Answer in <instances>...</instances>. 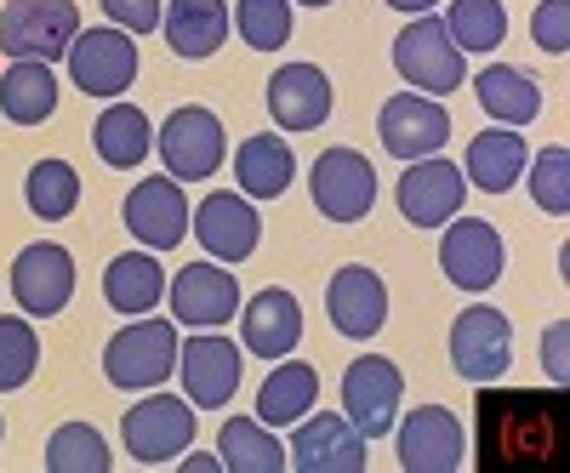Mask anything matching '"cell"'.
Here are the masks:
<instances>
[{
    "label": "cell",
    "instance_id": "1",
    "mask_svg": "<svg viewBox=\"0 0 570 473\" xmlns=\"http://www.w3.org/2000/svg\"><path fill=\"white\" fill-rule=\"evenodd\" d=\"M473 462L485 473H564L570 462V400L564 388H497L473 400Z\"/></svg>",
    "mask_w": 570,
    "mask_h": 473
},
{
    "label": "cell",
    "instance_id": "2",
    "mask_svg": "<svg viewBox=\"0 0 570 473\" xmlns=\"http://www.w3.org/2000/svg\"><path fill=\"white\" fill-rule=\"evenodd\" d=\"M177 371V319H149L137 314L131 325H120L109 348H104V376L126 394H149Z\"/></svg>",
    "mask_w": 570,
    "mask_h": 473
},
{
    "label": "cell",
    "instance_id": "3",
    "mask_svg": "<svg viewBox=\"0 0 570 473\" xmlns=\"http://www.w3.org/2000/svg\"><path fill=\"white\" fill-rule=\"evenodd\" d=\"M394 69H400V80L411 91H422V98H451V91L468 80V52H456L445 18H428L422 12L394 40Z\"/></svg>",
    "mask_w": 570,
    "mask_h": 473
},
{
    "label": "cell",
    "instance_id": "4",
    "mask_svg": "<svg viewBox=\"0 0 570 473\" xmlns=\"http://www.w3.org/2000/svg\"><path fill=\"white\" fill-rule=\"evenodd\" d=\"M75 35H80L75 0H7V12H0V52L12 63L18 58L58 63V58H69Z\"/></svg>",
    "mask_w": 570,
    "mask_h": 473
},
{
    "label": "cell",
    "instance_id": "5",
    "mask_svg": "<svg viewBox=\"0 0 570 473\" xmlns=\"http://www.w3.org/2000/svg\"><path fill=\"white\" fill-rule=\"evenodd\" d=\"M120 440H126V456H137L142 467H166L195 445V405H188L183 394H155L149 388V400H137L120 416Z\"/></svg>",
    "mask_w": 570,
    "mask_h": 473
},
{
    "label": "cell",
    "instance_id": "6",
    "mask_svg": "<svg viewBox=\"0 0 570 473\" xmlns=\"http://www.w3.org/2000/svg\"><path fill=\"white\" fill-rule=\"evenodd\" d=\"M155 149L166 160V177L177 183H206L217 177L223 155H228V137H223V120L206 109V104H183L166 115V126L155 131Z\"/></svg>",
    "mask_w": 570,
    "mask_h": 473
},
{
    "label": "cell",
    "instance_id": "7",
    "mask_svg": "<svg viewBox=\"0 0 570 473\" xmlns=\"http://www.w3.org/2000/svg\"><path fill=\"white\" fill-rule=\"evenodd\" d=\"M308 195H314V211L331 217V223H360L371 217L376 206V166L360 155V149H320L314 171H308Z\"/></svg>",
    "mask_w": 570,
    "mask_h": 473
},
{
    "label": "cell",
    "instance_id": "8",
    "mask_svg": "<svg viewBox=\"0 0 570 473\" xmlns=\"http://www.w3.org/2000/svg\"><path fill=\"white\" fill-rule=\"evenodd\" d=\"M440 268L451 286L462 292H491L502 268H508V246H502V228L485 223V217H451L445 234H440Z\"/></svg>",
    "mask_w": 570,
    "mask_h": 473
},
{
    "label": "cell",
    "instance_id": "9",
    "mask_svg": "<svg viewBox=\"0 0 570 473\" xmlns=\"http://www.w3.org/2000/svg\"><path fill=\"white\" fill-rule=\"evenodd\" d=\"M69 80L86 98H120L137 80V35L126 29H80L69 46Z\"/></svg>",
    "mask_w": 570,
    "mask_h": 473
},
{
    "label": "cell",
    "instance_id": "10",
    "mask_svg": "<svg viewBox=\"0 0 570 473\" xmlns=\"http://www.w3.org/2000/svg\"><path fill=\"white\" fill-rule=\"evenodd\" d=\"M508 365H513V319L485 303L462 308L451 325V371L468 383H497Z\"/></svg>",
    "mask_w": 570,
    "mask_h": 473
},
{
    "label": "cell",
    "instance_id": "11",
    "mask_svg": "<svg viewBox=\"0 0 570 473\" xmlns=\"http://www.w3.org/2000/svg\"><path fill=\"white\" fill-rule=\"evenodd\" d=\"M292 428L297 434H292V445H285V456H292V467H303V473H365L371 467V440L337 411L303 416V422H292Z\"/></svg>",
    "mask_w": 570,
    "mask_h": 473
},
{
    "label": "cell",
    "instance_id": "12",
    "mask_svg": "<svg viewBox=\"0 0 570 473\" xmlns=\"http://www.w3.org/2000/svg\"><path fill=\"white\" fill-rule=\"evenodd\" d=\"M400 394H405V376H400V365L383 359V354H360V359L343 371V411H348V422H354L365 440L394 434Z\"/></svg>",
    "mask_w": 570,
    "mask_h": 473
},
{
    "label": "cell",
    "instance_id": "13",
    "mask_svg": "<svg viewBox=\"0 0 570 473\" xmlns=\"http://www.w3.org/2000/svg\"><path fill=\"white\" fill-rule=\"evenodd\" d=\"M12 297L29 319H58L75 297V257L58 240H35L12 257Z\"/></svg>",
    "mask_w": 570,
    "mask_h": 473
},
{
    "label": "cell",
    "instance_id": "14",
    "mask_svg": "<svg viewBox=\"0 0 570 473\" xmlns=\"http://www.w3.org/2000/svg\"><path fill=\"white\" fill-rule=\"evenodd\" d=\"M376 137H383V149L394 160H428L451 144V115L440 98H422V91H400V98L383 104L376 115Z\"/></svg>",
    "mask_w": 570,
    "mask_h": 473
},
{
    "label": "cell",
    "instance_id": "15",
    "mask_svg": "<svg viewBox=\"0 0 570 473\" xmlns=\"http://www.w3.org/2000/svg\"><path fill=\"white\" fill-rule=\"evenodd\" d=\"M171 319L177 325H195V331H217L240 314V279H234L223 263H183L171 274Z\"/></svg>",
    "mask_w": 570,
    "mask_h": 473
},
{
    "label": "cell",
    "instance_id": "16",
    "mask_svg": "<svg viewBox=\"0 0 570 473\" xmlns=\"http://www.w3.org/2000/svg\"><path fill=\"white\" fill-rule=\"evenodd\" d=\"M394 200H400V211H405L411 228H445L462 211V200H468V177H462L456 160L428 155V160H411L405 166Z\"/></svg>",
    "mask_w": 570,
    "mask_h": 473
},
{
    "label": "cell",
    "instance_id": "17",
    "mask_svg": "<svg viewBox=\"0 0 570 473\" xmlns=\"http://www.w3.org/2000/svg\"><path fill=\"white\" fill-rule=\"evenodd\" d=\"M394 428H400V467L405 473H456L468 462V434H462L456 411H445V405H416Z\"/></svg>",
    "mask_w": 570,
    "mask_h": 473
},
{
    "label": "cell",
    "instance_id": "18",
    "mask_svg": "<svg viewBox=\"0 0 570 473\" xmlns=\"http://www.w3.org/2000/svg\"><path fill=\"white\" fill-rule=\"evenodd\" d=\"M177 371H183V400L195 411H223L240 388V348L217 331H200L177 348Z\"/></svg>",
    "mask_w": 570,
    "mask_h": 473
},
{
    "label": "cell",
    "instance_id": "19",
    "mask_svg": "<svg viewBox=\"0 0 570 473\" xmlns=\"http://www.w3.org/2000/svg\"><path fill=\"white\" fill-rule=\"evenodd\" d=\"M188 234L206 246L212 263H246L257 252V240H263V217H257V206L246 195H223V188H217V195H206L195 206Z\"/></svg>",
    "mask_w": 570,
    "mask_h": 473
},
{
    "label": "cell",
    "instance_id": "20",
    "mask_svg": "<svg viewBox=\"0 0 570 473\" xmlns=\"http://www.w3.org/2000/svg\"><path fill=\"white\" fill-rule=\"evenodd\" d=\"M188 217H195V206H188L177 177H142L131 195H126V228H131V240H142L149 252L183 246Z\"/></svg>",
    "mask_w": 570,
    "mask_h": 473
},
{
    "label": "cell",
    "instance_id": "21",
    "mask_svg": "<svg viewBox=\"0 0 570 473\" xmlns=\"http://www.w3.org/2000/svg\"><path fill=\"white\" fill-rule=\"evenodd\" d=\"M325 314H331V325H337L343 337H354V343L376 337V331L389 325V286H383V274L365 268V263H343L337 274H331Z\"/></svg>",
    "mask_w": 570,
    "mask_h": 473
},
{
    "label": "cell",
    "instance_id": "22",
    "mask_svg": "<svg viewBox=\"0 0 570 473\" xmlns=\"http://www.w3.org/2000/svg\"><path fill=\"white\" fill-rule=\"evenodd\" d=\"M240 337H246V348L257 354V359H285V354H297V343H303V303L285 292V286H268V292H257L252 303H240Z\"/></svg>",
    "mask_w": 570,
    "mask_h": 473
},
{
    "label": "cell",
    "instance_id": "23",
    "mask_svg": "<svg viewBox=\"0 0 570 473\" xmlns=\"http://www.w3.org/2000/svg\"><path fill=\"white\" fill-rule=\"evenodd\" d=\"M268 115L279 131H320L331 120V80L314 63H285L268 80Z\"/></svg>",
    "mask_w": 570,
    "mask_h": 473
},
{
    "label": "cell",
    "instance_id": "24",
    "mask_svg": "<svg viewBox=\"0 0 570 473\" xmlns=\"http://www.w3.org/2000/svg\"><path fill=\"white\" fill-rule=\"evenodd\" d=\"M525 160H531L525 137H519L513 126H491V131H480V137L468 144L462 177H468V188H485V195H508V188L525 177Z\"/></svg>",
    "mask_w": 570,
    "mask_h": 473
},
{
    "label": "cell",
    "instance_id": "25",
    "mask_svg": "<svg viewBox=\"0 0 570 473\" xmlns=\"http://www.w3.org/2000/svg\"><path fill=\"white\" fill-rule=\"evenodd\" d=\"M166 268L155 263V252H120L109 268H104V303L126 319L137 314H155L166 303Z\"/></svg>",
    "mask_w": 570,
    "mask_h": 473
},
{
    "label": "cell",
    "instance_id": "26",
    "mask_svg": "<svg viewBox=\"0 0 570 473\" xmlns=\"http://www.w3.org/2000/svg\"><path fill=\"white\" fill-rule=\"evenodd\" d=\"M160 29L183 63H200L228 40V0H171Z\"/></svg>",
    "mask_w": 570,
    "mask_h": 473
},
{
    "label": "cell",
    "instance_id": "27",
    "mask_svg": "<svg viewBox=\"0 0 570 473\" xmlns=\"http://www.w3.org/2000/svg\"><path fill=\"white\" fill-rule=\"evenodd\" d=\"M292 177H297V155L274 131L246 137V144L234 149V183H240L246 200H279L285 188H292Z\"/></svg>",
    "mask_w": 570,
    "mask_h": 473
},
{
    "label": "cell",
    "instance_id": "28",
    "mask_svg": "<svg viewBox=\"0 0 570 473\" xmlns=\"http://www.w3.org/2000/svg\"><path fill=\"white\" fill-rule=\"evenodd\" d=\"M320 400V371L308 359H292L285 354V365L268 371V383L257 388V422H268V428H292V422H303Z\"/></svg>",
    "mask_w": 570,
    "mask_h": 473
},
{
    "label": "cell",
    "instance_id": "29",
    "mask_svg": "<svg viewBox=\"0 0 570 473\" xmlns=\"http://www.w3.org/2000/svg\"><path fill=\"white\" fill-rule=\"evenodd\" d=\"M473 98H480V109L497 120V126H531L542 115V86L525 75V69H513V63H491L480 69V80H473Z\"/></svg>",
    "mask_w": 570,
    "mask_h": 473
},
{
    "label": "cell",
    "instance_id": "30",
    "mask_svg": "<svg viewBox=\"0 0 570 473\" xmlns=\"http://www.w3.org/2000/svg\"><path fill=\"white\" fill-rule=\"evenodd\" d=\"M0 115L12 126H40L58 115V75L52 63H35V58H18L7 75H0Z\"/></svg>",
    "mask_w": 570,
    "mask_h": 473
},
{
    "label": "cell",
    "instance_id": "31",
    "mask_svg": "<svg viewBox=\"0 0 570 473\" xmlns=\"http://www.w3.org/2000/svg\"><path fill=\"white\" fill-rule=\"evenodd\" d=\"M217 456H223V473H279V467H292V456H285V445H279V428H268V422H257V416H228L223 440H217Z\"/></svg>",
    "mask_w": 570,
    "mask_h": 473
},
{
    "label": "cell",
    "instance_id": "32",
    "mask_svg": "<svg viewBox=\"0 0 570 473\" xmlns=\"http://www.w3.org/2000/svg\"><path fill=\"white\" fill-rule=\"evenodd\" d=\"M91 144H98L104 166L137 171L142 160H149V149H155V126H149V115H142L137 104H109L98 115V126H91Z\"/></svg>",
    "mask_w": 570,
    "mask_h": 473
},
{
    "label": "cell",
    "instance_id": "33",
    "mask_svg": "<svg viewBox=\"0 0 570 473\" xmlns=\"http://www.w3.org/2000/svg\"><path fill=\"white\" fill-rule=\"evenodd\" d=\"M23 200L40 223H63L80 206V171L69 160H35L29 183H23Z\"/></svg>",
    "mask_w": 570,
    "mask_h": 473
},
{
    "label": "cell",
    "instance_id": "34",
    "mask_svg": "<svg viewBox=\"0 0 570 473\" xmlns=\"http://www.w3.org/2000/svg\"><path fill=\"white\" fill-rule=\"evenodd\" d=\"M109 440L91 428V422H63V428L46 440V473H109Z\"/></svg>",
    "mask_w": 570,
    "mask_h": 473
},
{
    "label": "cell",
    "instance_id": "35",
    "mask_svg": "<svg viewBox=\"0 0 570 473\" xmlns=\"http://www.w3.org/2000/svg\"><path fill=\"white\" fill-rule=\"evenodd\" d=\"M445 29L456 40V52H497L508 40V7L502 0H451Z\"/></svg>",
    "mask_w": 570,
    "mask_h": 473
},
{
    "label": "cell",
    "instance_id": "36",
    "mask_svg": "<svg viewBox=\"0 0 570 473\" xmlns=\"http://www.w3.org/2000/svg\"><path fill=\"white\" fill-rule=\"evenodd\" d=\"M234 29L252 52H279L292 40V0H240L234 7Z\"/></svg>",
    "mask_w": 570,
    "mask_h": 473
},
{
    "label": "cell",
    "instance_id": "37",
    "mask_svg": "<svg viewBox=\"0 0 570 473\" xmlns=\"http://www.w3.org/2000/svg\"><path fill=\"white\" fill-rule=\"evenodd\" d=\"M40 365V337H35V325L18 319V314H0V394H12L23 388L29 376Z\"/></svg>",
    "mask_w": 570,
    "mask_h": 473
},
{
    "label": "cell",
    "instance_id": "38",
    "mask_svg": "<svg viewBox=\"0 0 570 473\" xmlns=\"http://www.w3.org/2000/svg\"><path fill=\"white\" fill-rule=\"evenodd\" d=\"M525 166H531V200H537L548 217H564V211H570V149L553 144V149H542V155L525 160Z\"/></svg>",
    "mask_w": 570,
    "mask_h": 473
},
{
    "label": "cell",
    "instance_id": "39",
    "mask_svg": "<svg viewBox=\"0 0 570 473\" xmlns=\"http://www.w3.org/2000/svg\"><path fill=\"white\" fill-rule=\"evenodd\" d=\"M531 40L542 46V52H553V58L570 52V0H542L537 18H531Z\"/></svg>",
    "mask_w": 570,
    "mask_h": 473
},
{
    "label": "cell",
    "instance_id": "40",
    "mask_svg": "<svg viewBox=\"0 0 570 473\" xmlns=\"http://www.w3.org/2000/svg\"><path fill=\"white\" fill-rule=\"evenodd\" d=\"M104 12H109V23L126 29V35H149V29H160V18H166L160 0H104Z\"/></svg>",
    "mask_w": 570,
    "mask_h": 473
},
{
    "label": "cell",
    "instance_id": "41",
    "mask_svg": "<svg viewBox=\"0 0 570 473\" xmlns=\"http://www.w3.org/2000/svg\"><path fill=\"white\" fill-rule=\"evenodd\" d=\"M542 365L553 376V388H564V376H570V325L564 319H553V331L542 337Z\"/></svg>",
    "mask_w": 570,
    "mask_h": 473
},
{
    "label": "cell",
    "instance_id": "42",
    "mask_svg": "<svg viewBox=\"0 0 570 473\" xmlns=\"http://www.w3.org/2000/svg\"><path fill=\"white\" fill-rule=\"evenodd\" d=\"M183 473H223V456H177Z\"/></svg>",
    "mask_w": 570,
    "mask_h": 473
},
{
    "label": "cell",
    "instance_id": "43",
    "mask_svg": "<svg viewBox=\"0 0 570 473\" xmlns=\"http://www.w3.org/2000/svg\"><path fill=\"white\" fill-rule=\"evenodd\" d=\"M383 7H394V12H416V18H422V12H434L440 0H383Z\"/></svg>",
    "mask_w": 570,
    "mask_h": 473
},
{
    "label": "cell",
    "instance_id": "44",
    "mask_svg": "<svg viewBox=\"0 0 570 473\" xmlns=\"http://www.w3.org/2000/svg\"><path fill=\"white\" fill-rule=\"evenodd\" d=\"M292 7H314L320 12V7H331V0H292Z\"/></svg>",
    "mask_w": 570,
    "mask_h": 473
},
{
    "label": "cell",
    "instance_id": "45",
    "mask_svg": "<svg viewBox=\"0 0 570 473\" xmlns=\"http://www.w3.org/2000/svg\"><path fill=\"white\" fill-rule=\"evenodd\" d=\"M0 434H7V422H0Z\"/></svg>",
    "mask_w": 570,
    "mask_h": 473
}]
</instances>
